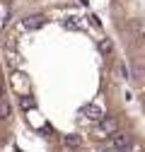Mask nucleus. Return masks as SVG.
<instances>
[{"mask_svg": "<svg viewBox=\"0 0 145 152\" xmlns=\"http://www.w3.org/2000/svg\"><path fill=\"white\" fill-rule=\"evenodd\" d=\"M97 48H99V53H102V56H109V53L114 51V41H111V39H99Z\"/></svg>", "mask_w": 145, "mask_h": 152, "instance_id": "obj_6", "label": "nucleus"}, {"mask_svg": "<svg viewBox=\"0 0 145 152\" xmlns=\"http://www.w3.org/2000/svg\"><path fill=\"white\" fill-rule=\"evenodd\" d=\"M116 130H119V121H116V118H102V121H99V138L114 135Z\"/></svg>", "mask_w": 145, "mask_h": 152, "instance_id": "obj_2", "label": "nucleus"}, {"mask_svg": "<svg viewBox=\"0 0 145 152\" xmlns=\"http://www.w3.org/2000/svg\"><path fill=\"white\" fill-rule=\"evenodd\" d=\"M111 145H114V150L131 152V150H133V133H128V130H116L114 135H111Z\"/></svg>", "mask_w": 145, "mask_h": 152, "instance_id": "obj_1", "label": "nucleus"}, {"mask_svg": "<svg viewBox=\"0 0 145 152\" xmlns=\"http://www.w3.org/2000/svg\"><path fill=\"white\" fill-rule=\"evenodd\" d=\"M80 113H85L87 118H92V121H97V123L104 118V116H102V106H97V104H87V106H82Z\"/></svg>", "mask_w": 145, "mask_h": 152, "instance_id": "obj_3", "label": "nucleus"}, {"mask_svg": "<svg viewBox=\"0 0 145 152\" xmlns=\"http://www.w3.org/2000/svg\"><path fill=\"white\" fill-rule=\"evenodd\" d=\"M131 77L138 80V82L145 80V65H143L140 61H133V65H131Z\"/></svg>", "mask_w": 145, "mask_h": 152, "instance_id": "obj_4", "label": "nucleus"}, {"mask_svg": "<svg viewBox=\"0 0 145 152\" xmlns=\"http://www.w3.org/2000/svg\"><path fill=\"white\" fill-rule=\"evenodd\" d=\"M20 106L29 111V109H34V106H36V102H34L31 97H20Z\"/></svg>", "mask_w": 145, "mask_h": 152, "instance_id": "obj_9", "label": "nucleus"}, {"mask_svg": "<svg viewBox=\"0 0 145 152\" xmlns=\"http://www.w3.org/2000/svg\"><path fill=\"white\" fill-rule=\"evenodd\" d=\"M22 24H24L27 29H36V27H41V24H44V17H41V15H29Z\"/></svg>", "mask_w": 145, "mask_h": 152, "instance_id": "obj_5", "label": "nucleus"}, {"mask_svg": "<svg viewBox=\"0 0 145 152\" xmlns=\"http://www.w3.org/2000/svg\"><path fill=\"white\" fill-rule=\"evenodd\" d=\"M12 82H15L17 89H20V85H24L27 80H24V75H22V72H15V75H12Z\"/></svg>", "mask_w": 145, "mask_h": 152, "instance_id": "obj_10", "label": "nucleus"}, {"mask_svg": "<svg viewBox=\"0 0 145 152\" xmlns=\"http://www.w3.org/2000/svg\"><path fill=\"white\" fill-rule=\"evenodd\" d=\"M63 142H65L68 147H80V145H82V138L75 135V133H68V135L63 138Z\"/></svg>", "mask_w": 145, "mask_h": 152, "instance_id": "obj_8", "label": "nucleus"}, {"mask_svg": "<svg viewBox=\"0 0 145 152\" xmlns=\"http://www.w3.org/2000/svg\"><path fill=\"white\" fill-rule=\"evenodd\" d=\"M10 113H12V106H10V102L3 97V99H0V118L7 121V118H10Z\"/></svg>", "mask_w": 145, "mask_h": 152, "instance_id": "obj_7", "label": "nucleus"}]
</instances>
